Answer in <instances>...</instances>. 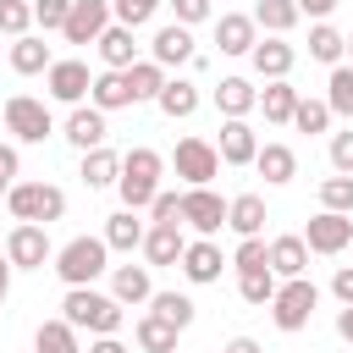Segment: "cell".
<instances>
[{
    "label": "cell",
    "instance_id": "8d00e7d4",
    "mask_svg": "<svg viewBox=\"0 0 353 353\" xmlns=\"http://www.w3.org/2000/svg\"><path fill=\"white\" fill-rule=\"evenodd\" d=\"M237 298L254 303V309H265V303L276 298V270H270V265H265V270H237Z\"/></svg>",
    "mask_w": 353,
    "mask_h": 353
},
{
    "label": "cell",
    "instance_id": "f35d334b",
    "mask_svg": "<svg viewBox=\"0 0 353 353\" xmlns=\"http://www.w3.org/2000/svg\"><path fill=\"white\" fill-rule=\"evenodd\" d=\"M342 44H347V33H336L331 22H314V28H309V55H314V61L336 66V61H342Z\"/></svg>",
    "mask_w": 353,
    "mask_h": 353
},
{
    "label": "cell",
    "instance_id": "9c48e42d",
    "mask_svg": "<svg viewBox=\"0 0 353 353\" xmlns=\"http://www.w3.org/2000/svg\"><path fill=\"white\" fill-rule=\"evenodd\" d=\"M182 226H193L199 237H215L226 226V199L215 188H182Z\"/></svg>",
    "mask_w": 353,
    "mask_h": 353
},
{
    "label": "cell",
    "instance_id": "484cf974",
    "mask_svg": "<svg viewBox=\"0 0 353 353\" xmlns=\"http://www.w3.org/2000/svg\"><path fill=\"white\" fill-rule=\"evenodd\" d=\"M176 336H182V331H176L171 320H160L154 309H143L138 325H132V342H138L143 353H176Z\"/></svg>",
    "mask_w": 353,
    "mask_h": 353
},
{
    "label": "cell",
    "instance_id": "2e32d148",
    "mask_svg": "<svg viewBox=\"0 0 353 353\" xmlns=\"http://www.w3.org/2000/svg\"><path fill=\"white\" fill-rule=\"evenodd\" d=\"M138 248H143L149 270H154V265H176V259H182V248H188V237H182V221H149Z\"/></svg>",
    "mask_w": 353,
    "mask_h": 353
},
{
    "label": "cell",
    "instance_id": "d6986e66",
    "mask_svg": "<svg viewBox=\"0 0 353 353\" xmlns=\"http://www.w3.org/2000/svg\"><path fill=\"white\" fill-rule=\"evenodd\" d=\"M94 50H99V61H105L110 72H127L132 61H143V55H138V28H121V22H110V28L94 39Z\"/></svg>",
    "mask_w": 353,
    "mask_h": 353
},
{
    "label": "cell",
    "instance_id": "d6a6232c",
    "mask_svg": "<svg viewBox=\"0 0 353 353\" xmlns=\"http://www.w3.org/2000/svg\"><path fill=\"white\" fill-rule=\"evenodd\" d=\"M127 88H132V105H143V99L154 105V94L165 88V66L160 61H132L127 66Z\"/></svg>",
    "mask_w": 353,
    "mask_h": 353
},
{
    "label": "cell",
    "instance_id": "30bf717a",
    "mask_svg": "<svg viewBox=\"0 0 353 353\" xmlns=\"http://www.w3.org/2000/svg\"><path fill=\"white\" fill-rule=\"evenodd\" d=\"M303 243H309V254H342L347 243H353V215H336V210H320V215H309V226L298 232Z\"/></svg>",
    "mask_w": 353,
    "mask_h": 353
},
{
    "label": "cell",
    "instance_id": "4dcf8cb0",
    "mask_svg": "<svg viewBox=\"0 0 353 353\" xmlns=\"http://www.w3.org/2000/svg\"><path fill=\"white\" fill-rule=\"evenodd\" d=\"M254 105H259V88L248 77H221L215 83V110L221 116H248Z\"/></svg>",
    "mask_w": 353,
    "mask_h": 353
},
{
    "label": "cell",
    "instance_id": "f546056e",
    "mask_svg": "<svg viewBox=\"0 0 353 353\" xmlns=\"http://www.w3.org/2000/svg\"><path fill=\"white\" fill-rule=\"evenodd\" d=\"M99 237H105V248H110V254H132V248L143 243V221H138V210H127V204H121V210L105 221V232H99Z\"/></svg>",
    "mask_w": 353,
    "mask_h": 353
},
{
    "label": "cell",
    "instance_id": "277c9868",
    "mask_svg": "<svg viewBox=\"0 0 353 353\" xmlns=\"http://www.w3.org/2000/svg\"><path fill=\"white\" fill-rule=\"evenodd\" d=\"M265 309H270L276 331L298 336V331L314 320V309H320V287H314L309 276H287V281H276V298H270Z\"/></svg>",
    "mask_w": 353,
    "mask_h": 353
},
{
    "label": "cell",
    "instance_id": "e0dca14e",
    "mask_svg": "<svg viewBox=\"0 0 353 353\" xmlns=\"http://www.w3.org/2000/svg\"><path fill=\"white\" fill-rule=\"evenodd\" d=\"M182 276L193 281V287H210V281H221V270H226V254H221V243L215 237H199V243H188L182 248Z\"/></svg>",
    "mask_w": 353,
    "mask_h": 353
},
{
    "label": "cell",
    "instance_id": "1f68e13d",
    "mask_svg": "<svg viewBox=\"0 0 353 353\" xmlns=\"http://www.w3.org/2000/svg\"><path fill=\"white\" fill-rule=\"evenodd\" d=\"M77 176H83V188H116V176H121V154L105 149V143H99V149H83V171H77Z\"/></svg>",
    "mask_w": 353,
    "mask_h": 353
},
{
    "label": "cell",
    "instance_id": "680465c9",
    "mask_svg": "<svg viewBox=\"0 0 353 353\" xmlns=\"http://www.w3.org/2000/svg\"><path fill=\"white\" fill-rule=\"evenodd\" d=\"M6 188H11V182H6V176H0V199H6Z\"/></svg>",
    "mask_w": 353,
    "mask_h": 353
},
{
    "label": "cell",
    "instance_id": "83f0119b",
    "mask_svg": "<svg viewBox=\"0 0 353 353\" xmlns=\"http://www.w3.org/2000/svg\"><path fill=\"white\" fill-rule=\"evenodd\" d=\"M154 105H160V116L188 121V116L199 110V83H188V77H165V88L154 94Z\"/></svg>",
    "mask_w": 353,
    "mask_h": 353
},
{
    "label": "cell",
    "instance_id": "52a82bcc",
    "mask_svg": "<svg viewBox=\"0 0 353 353\" xmlns=\"http://www.w3.org/2000/svg\"><path fill=\"white\" fill-rule=\"evenodd\" d=\"M171 165H176V176H182L188 188H210V182L221 176V154H215L210 138H176Z\"/></svg>",
    "mask_w": 353,
    "mask_h": 353
},
{
    "label": "cell",
    "instance_id": "ee69618b",
    "mask_svg": "<svg viewBox=\"0 0 353 353\" xmlns=\"http://www.w3.org/2000/svg\"><path fill=\"white\" fill-rule=\"evenodd\" d=\"M226 265H232V270H265V265H270V259H265V237H243Z\"/></svg>",
    "mask_w": 353,
    "mask_h": 353
},
{
    "label": "cell",
    "instance_id": "3957f363",
    "mask_svg": "<svg viewBox=\"0 0 353 353\" xmlns=\"http://www.w3.org/2000/svg\"><path fill=\"white\" fill-rule=\"evenodd\" d=\"M55 276L66 281V287H94L105 270H110V248H105V237H72V243H61L55 248Z\"/></svg>",
    "mask_w": 353,
    "mask_h": 353
},
{
    "label": "cell",
    "instance_id": "d4e9b609",
    "mask_svg": "<svg viewBox=\"0 0 353 353\" xmlns=\"http://www.w3.org/2000/svg\"><path fill=\"white\" fill-rule=\"evenodd\" d=\"M88 105H99L105 116L110 110H127L132 105V88H127V72H94V83H88Z\"/></svg>",
    "mask_w": 353,
    "mask_h": 353
},
{
    "label": "cell",
    "instance_id": "f5cc1de1",
    "mask_svg": "<svg viewBox=\"0 0 353 353\" xmlns=\"http://www.w3.org/2000/svg\"><path fill=\"white\" fill-rule=\"evenodd\" d=\"M336 336L353 347V303H342V309H336Z\"/></svg>",
    "mask_w": 353,
    "mask_h": 353
},
{
    "label": "cell",
    "instance_id": "836d02e7",
    "mask_svg": "<svg viewBox=\"0 0 353 353\" xmlns=\"http://www.w3.org/2000/svg\"><path fill=\"white\" fill-rule=\"evenodd\" d=\"M248 17H254V28H265V33H292V28H298V6H292V0H259Z\"/></svg>",
    "mask_w": 353,
    "mask_h": 353
},
{
    "label": "cell",
    "instance_id": "ffe728a7",
    "mask_svg": "<svg viewBox=\"0 0 353 353\" xmlns=\"http://www.w3.org/2000/svg\"><path fill=\"white\" fill-rule=\"evenodd\" d=\"M265 259H270L276 281H287V276H309V243H303L298 232H287V237H270V243H265Z\"/></svg>",
    "mask_w": 353,
    "mask_h": 353
},
{
    "label": "cell",
    "instance_id": "60d3db41",
    "mask_svg": "<svg viewBox=\"0 0 353 353\" xmlns=\"http://www.w3.org/2000/svg\"><path fill=\"white\" fill-rule=\"evenodd\" d=\"M320 210H336V215H353V176H325L320 182Z\"/></svg>",
    "mask_w": 353,
    "mask_h": 353
},
{
    "label": "cell",
    "instance_id": "b9f144b4",
    "mask_svg": "<svg viewBox=\"0 0 353 353\" xmlns=\"http://www.w3.org/2000/svg\"><path fill=\"white\" fill-rule=\"evenodd\" d=\"M0 33L6 39L33 33V0H0Z\"/></svg>",
    "mask_w": 353,
    "mask_h": 353
},
{
    "label": "cell",
    "instance_id": "5b68a950",
    "mask_svg": "<svg viewBox=\"0 0 353 353\" xmlns=\"http://www.w3.org/2000/svg\"><path fill=\"white\" fill-rule=\"evenodd\" d=\"M6 210H11V221H39V226H50V221L66 215V193H61L55 182H11V188H6Z\"/></svg>",
    "mask_w": 353,
    "mask_h": 353
},
{
    "label": "cell",
    "instance_id": "7dc6e473",
    "mask_svg": "<svg viewBox=\"0 0 353 353\" xmlns=\"http://www.w3.org/2000/svg\"><path fill=\"white\" fill-rule=\"evenodd\" d=\"M331 171L353 176V127L347 132H331Z\"/></svg>",
    "mask_w": 353,
    "mask_h": 353
},
{
    "label": "cell",
    "instance_id": "4316f807",
    "mask_svg": "<svg viewBox=\"0 0 353 353\" xmlns=\"http://www.w3.org/2000/svg\"><path fill=\"white\" fill-rule=\"evenodd\" d=\"M50 44L39 39V33H22V39H11V72L17 77H39V72H50Z\"/></svg>",
    "mask_w": 353,
    "mask_h": 353
},
{
    "label": "cell",
    "instance_id": "7402d4cb",
    "mask_svg": "<svg viewBox=\"0 0 353 353\" xmlns=\"http://www.w3.org/2000/svg\"><path fill=\"white\" fill-rule=\"evenodd\" d=\"M254 39H259L254 17H243V11L215 17V44H221V55H248V50H254Z\"/></svg>",
    "mask_w": 353,
    "mask_h": 353
},
{
    "label": "cell",
    "instance_id": "9f6ffc18",
    "mask_svg": "<svg viewBox=\"0 0 353 353\" xmlns=\"http://www.w3.org/2000/svg\"><path fill=\"white\" fill-rule=\"evenodd\" d=\"M11 298V259H6V248H0V303Z\"/></svg>",
    "mask_w": 353,
    "mask_h": 353
},
{
    "label": "cell",
    "instance_id": "ac0fdd59",
    "mask_svg": "<svg viewBox=\"0 0 353 353\" xmlns=\"http://www.w3.org/2000/svg\"><path fill=\"white\" fill-rule=\"evenodd\" d=\"M149 61H160L165 72H171V66H188V61H193V28H182V22L154 28V39H149Z\"/></svg>",
    "mask_w": 353,
    "mask_h": 353
},
{
    "label": "cell",
    "instance_id": "f6af8a7d",
    "mask_svg": "<svg viewBox=\"0 0 353 353\" xmlns=\"http://www.w3.org/2000/svg\"><path fill=\"white\" fill-rule=\"evenodd\" d=\"M66 11H72V0H33V22H39L44 33H61Z\"/></svg>",
    "mask_w": 353,
    "mask_h": 353
},
{
    "label": "cell",
    "instance_id": "603a6c76",
    "mask_svg": "<svg viewBox=\"0 0 353 353\" xmlns=\"http://www.w3.org/2000/svg\"><path fill=\"white\" fill-rule=\"evenodd\" d=\"M254 171H259L270 188H287V182L298 176V154H292L287 143H259V149H254Z\"/></svg>",
    "mask_w": 353,
    "mask_h": 353
},
{
    "label": "cell",
    "instance_id": "cb8c5ba5",
    "mask_svg": "<svg viewBox=\"0 0 353 353\" xmlns=\"http://www.w3.org/2000/svg\"><path fill=\"white\" fill-rule=\"evenodd\" d=\"M265 199L259 193H237V199H226V226L237 232V237H265Z\"/></svg>",
    "mask_w": 353,
    "mask_h": 353
},
{
    "label": "cell",
    "instance_id": "7bdbcfd3",
    "mask_svg": "<svg viewBox=\"0 0 353 353\" xmlns=\"http://www.w3.org/2000/svg\"><path fill=\"white\" fill-rule=\"evenodd\" d=\"M160 6H165V0H110V22H121V28H143Z\"/></svg>",
    "mask_w": 353,
    "mask_h": 353
},
{
    "label": "cell",
    "instance_id": "bcb514c9",
    "mask_svg": "<svg viewBox=\"0 0 353 353\" xmlns=\"http://www.w3.org/2000/svg\"><path fill=\"white\" fill-rule=\"evenodd\" d=\"M149 221H182V193L160 188V193L149 199Z\"/></svg>",
    "mask_w": 353,
    "mask_h": 353
},
{
    "label": "cell",
    "instance_id": "ab89813d",
    "mask_svg": "<svg viewBox=\"0 0 353 353\" xmlns=\"http://www.w3.org/2000/svg\"><path fill=\"white\" fill-rule=\"evenodd\" d=\"M287 127H298V132H325V127H331V105H325V99L298 94V110H292V121H287Z\"/></svg>",
    "mask_w": 353,
    "mask_h": 353
},
{
    "label": "cell",
    "instance_id": "11a10c76",
    "mask_svg": "<svg viewBox=\"0 0 353 353\" xmlns=\"http://www.w3.org/2000/svg\"><path fill=\"white\" fill-rule=\"evenodd\" d=\"M88 353H127V347H121L116 336H94V342H88Z\"/></svg>",
    "mask_w": 353,
    "mask_h": 353
},
{
    "label": "cell",
    "instance_id": "816d5d0a",
    "mask_svg": "<svg viewBox=\"0 0 353 353\" xmlns=\"http://www.w3.org/2000/svg\"><path fill=\"white\" fill-rule=\"evenodd\" d=\"M17 171H22V154H17V143H0V176H6V182H17Z\"/></svg>",
    "mask_w": 353,
    "mask_h": 353
},
{
    "label": "cell",
    "instance_id": "44dd1931",
    "mask_svg": "<svg viewBox=\"0 0 353 353\" xmlns=\"http://www.w3.org/2000/svg\"><path fill=\"white\" fill-rule=\"evenodd\" d=\"M110 298L127 309V303H149L154 298V276H149V265H116L110 270Z\"/></svg>",
    "mask_w": 353,
    "mask_h": 353
},
{
    "label": "cell",
    "instance_id": "c3c4849f",
    "mask_svg": "<svg viewBox=\"0 0 353 353\" xmlns=\"http://www.w3.org/2000/svg\"><path fill=\"white\" fill-rule=\"evenodd\" d=\"M171 11H176V22L182 28H199V22H210V0H165Z\"/></svg>",
    "mask_w": 353,
    "mask_h": 353
},
{
    "label": "cell",
    "instance_id": "ba28073f",
    "mask_svg": "<svg viewBox=\"0 0 353 353\" xmlns=\"http://www.w3.org/2000/svg\"><path fill=\"white\" fill-rule=\"evenodd\" d=\"M6 259H11V270H44V265L55 259V248H50V226H39V221H17L11 237H6Z\"/></svg>",
    "mask_w": 353,
    "mask_h": 353
},
{
    "label": "cell",
    "instance_id": "6da1fadb",
    "mask_svg": "<svg viewBox=\"0 0 353 353\" xmlns=\"http://www.w3.org/2000/svg\"><path fill=\"white\" fill-rule=\"evenodd\" d=\"M160 176H165V154H160V149H149V143L127 149V154H121V176H116L121 204H127V210H149V199L160 193Z\"/></svg>",
    "mask_w": 353,
    "mask_h": 353
},
{
    "label": "cell",
    "instance_id": "8992f818",
    "mask_svg": "<svg viewBox=\"0 0 353 353\" xmlns=\"http://www.w3.org/2000/svg\"><path fill=\"white\" fill-rule=\"evenodd\" d=\"M0 121H6V132H11L17 143H44V138L55 132L50 105H44V99H33V94H11V99L0 105Z\"/></svg>",
    "mask_w": 353,
    "mask_h": 353
},
{
    "label": "cell",
    "instance_id": "681fc988",
    "mask_svg": "<svg viewBox=\"0 0 353 353\" xmlns=\"http://www.w3.org/2000/svg\"><path fill=\"white\" fill-rule=\"evenodd\" d=\"M331 298H336V303H353V265H336V276H331Z\"/></svg>",
    "mask_w": 353,
    "mask_h": 353
},
{
    "label": "cell",
    "instance_id": "d590c367",
    "mask_svg": "<svg viewBox=\"0 0 353 353\" xmlns=\"http://www.w3.org/2000/svg\"><path fill=\"white\" fill-rule=\"evenodd\" d=\"M33 353H83V347H77V325L44 320V325L33 331Z\"/></svg>",
    "mask_w": 353,
    "mask_h": 353
},
{
    "label": "cell",
    "instance_id": "4fadbf2b",
    "mask_svg": "<svg viewBox=\"0 0 353 353\" xmlns=\"http://www.w3.org/2000/svg\"><path fill=\"white\" fill-rule=\"evenodd\" d=\"M88 83H94V72L83 61H50V72H44V88H50L55 105H83Z\"/></svg>",
    "mask_w": 353,
    "mask_h": 353
},
{
    "label": "cell",
    "instance_id": "f907efd6",
    "mask_svg": "<svg viewBox=\"0 0 353 353\" xmlns=\"http://www.w3.org/2000/svg\"><path fill=\"white\" fill-rule=\"evenodd\" d=\"M292 6H298V17H314V22H325V17H331L342 0H292Z\"/></svg>",
    "mask_w": 353,
    "mask_h": 353
},
{
    "label": "cell",
    "instance_id": "f1b7e54d",
    "mask_svg": "<svg viewBox=\"0 0 353 353\" xmlns=\"http://www.w3.org/2000/svg\"><path fill=\"white\" fill-rule=\"evenodd\" d=\"M254 110H265V121L287 127V121H292V110H298V88H292L287 77H270V83L259 88V105H254Z\"/></svg>",
    "mask_w": 353,
    "mask_h": 353
},
{
    "label": "cell",
    "instance_id": "74e56055",
    "mask_svg": "<svg viewBox=\"0 0 353 353\" xmlns=\"http://www.w3.org/2000/svg\"><path fill=\"white\" fill-rule=\"evenodd\" d=\"M149 309H154L160 320H171L176 331H188V325H193V314H199V303H193L188 292H154V298H149Z\"/></svg>",
    "mask_w": 353,
    "mask_h": 353
},
{
    "label": "cell",
    "instance_id": "9a60e30c",
    "mask_svg": "<svg viewBox=\"0 0 353 353\" xmlns=\"http://www.w3.org/2000/svg\"><path fill=\"white\" fill-rule=\"evenodd\" d=\"M254 149H259V132L248 127V116H226L221 121V138H215L221 165H254Z\"/></svg>",
    "mask_w": 353,
    "mask_h": 353
},
{
    "label": "cell",
    "instance_id": "7a4b0ae2",
    "mask_svg": "<svg viewBox=\"0 0 353 353\" xmlns=\"http://www.w3.org/2000/svg\"><path fill=\"white\" fill-rule=\"evenodd\" d=\"M61 320L77 325V331H94V336H116L121 331V303L110 292H99V287H66Z\"/></svg>",
    "mask_w": 353,
    "mask_h": 353
},
{
    "label": "cell",
    "instance_id": "e575fe53",
    "mask_svg": "<svg viewBox=\"0 0 353 353\" xmlns=\"http://www.w3.org/2000/svg\"><path fill=\"white\" fill-rule=\"evenodd\" d=\"M325 105H331V116H347V121H353V66H347V61L331 66V77H325Z\"/></svg>",
    "mask_w": 353,
    "mask_h": 353
},
{
    "label": "cell",
    "instance_id": "7c38bea8",
    "mask_svg": "<svg viewBox=\"0 0 353 353\" xmlns=\"http://www.w3.org/2000/svg\"><path fill=\"white\" fill-rule=\"evenodd\" d=\"M105 28H110V0H72V11L61 22V39L66 44H94Z\"/></svg>",
    "mask_w": 353,
    "mask_h": 353
},
{
    "label": "cell",
    "instance_id": "91938a15",
    "mask_svg": "<svg viewBox=\"0 0 353 353\" xmlns=\"http://www.w3.org/2000/svg\"><path fill=\"white\" fill-rule=\"evenodd\" d=\"M347 248H353V243H347Z\"/></svg>",
    "mask_w": 353,
    "mask_h": 353
},
{
    "label": "cell",
    "instance_id": "5bb4252c",
    "mask_svg": "<svg viewBox=\"0 0 353 353\" xmlns=\"http://www.w3.org/2000/svg\"><path fill=\"white\" fill-rule=\"evenodd\" d=\"M61 138L83 154V149H99L105 138H110V127H105V110L99 105H72V116L61 121Z\"/></svg>",
    "mask_w": 353,
    "mask_h": 353
},
{
    "label": "cell",
    "instance_id": "db71d44e",
    "mask_svg": "<svg viewBox=\"0 0 353 353\" xmlns=\"http://www.w3.org/2000/svg\"><path fill=\"white\" fill-rule=\"evenodd\" d=\"M221 353H265V347H259V342H254V336H232V342H226V347H221Z\"/></svg>",
    "mask_w": 353,
    "mask_h": 353
},
{
    "label": "cell",
    "instance_id": "8fae6325",
    "mask_svg": "<svg viewBox=\"0 0 353 353\" xmlns=\"http://www.w3.org/2000/svg\"><path fill=\"white\" fill-rule=\"evenodd\" d=\"M248 66H254V77H292V66H298V50L287 44V33H265V39H254V50H248Z\"/></svg>",
    "mask_w": 353,
    "mask_h": 353
},
{
    "label": "cell",
    "instance_id": "6f0895ef",
    "mask_svg": "<svg viewBox=\"0 0 353 353\" xmlns=\"http://www.w3.org/2000/svg\"><path fill=\"white\" fill-rule=\"evenodd\" d=\"M342 55H347V66H353V33H347V44H342Z\"/></svg>",
    "mask_w": 353,
    "mask_h": 353
}]
</instances>
